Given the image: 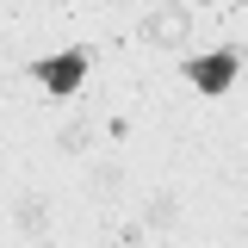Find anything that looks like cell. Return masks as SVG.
<instances>
[{"mask_svg":"<svg viewBox=\"0 0 248 248\" xmlns=\"http://www.w3.org/2000/svg\"><path fill=\"white\" fill-rule=\"evenodd\" d=\"M236 68H242V56H236V50H211V56H192L180 75H186L199 93H223L230 81H236Z\"/></svg>","mask_w":248,"mask_h":248,"instance_id":"1","label":"cell"},{"mask_svg":"<svg viewBox=\"0 0 248 248\" xmlns=\"http://www.w3.org/2000/svg\"><path fill=\"white\" fill-rule=\"evenodd\" d=\"M31 75L44 81V93H75L81 81H87V56H81V50H62V56L31 62Z\"/></svg>","mask_w":248,"mask_h":248,"instance_id":"2","label":"cell"},{"mask_svg":"<svg viewBox=\"0 0 248 248\" xmlns=\"http://www.w3.org/2000/svg\"><path fill=\"white\" fill-rule=\"evenodd\" d=\"M186 31H192V6L186 0H168V6H155L143 19V37L149 44H186Z\"/></svg>","mask_w":248,"mask_h":248,"instance_id":"3","label":"cell"},{"mask_svg":"<svg viewBox=\"0 0 248 248\" xmlns=\"http://www.w3.org/2000/svg\"><path fill=\"white\" fill-rule=\"evenodd\" d=\"M118 186H124V168H118V161H99V168L87 174V192H93V199H118Z\"/></svg>","mask_w":248,"mask_h":248,"instance_id":"4","label":"cell"},{"mask_svg":"<svg viewBox=\"0 0 248 248\" xmlns=\"http://www.w3.org/2000/svg\"><path fill=\"white\" fill-rule=\"evenodd\" d=\"M19 230H25V236H44V230H50V205H44V199H37V192H31V199H19Z\"/></svg>","mask_w":248,"mask_h":248,"instance_id":"5","label":"cell"},{"mask_svg":"<svg viewBox=\"0 0 248 248\" xmlns=\"http://www.w3.org/2000/svg\"><path fill=\"white\" fill-rule=\"evenodd\" d=\"M174 217H180V199H174V192H155L149 199V230H168Z\"/></svg>","mask_w":248,"mask_h":248,"instance_id":"6","label":"cell"},{"mask_svg":"<svg viewBox=\"0 0 248 248\" xmlns=\"http://www.w3.org/2000/svg\"><path fill=\"white\" fill-rule=\"evenodd\" d=\"M87 137H93V130H87L81 118H75V124H62V130H56V143H62V149H87Z\"/></svg>","mask_w":248,"mask_h":248,"instance_id":"7","label":"cell"},{"mask_svg":"<svg viewBox=\"0 0 248 248\" xmlns=\"http://www.w3.org/2000/svg\"><path fill=\"white\" fill-rule=\"evenodd\" d=\"M186 6H211V0H186Z\"/></svg>","mask_w":248,"mask_h":248,"instance_id":"8","label":"cell"},{"mask_svg":"<svg viewBox=\"0 0 248 248\" xmlns=\"http://www.w3.org/2000/svg\"><path fill=\"white\" fill-rule=\"evenodd\" d=\"M230 6H236V13H242V6H248V0H230Z\"/></svg>","mask_w":248,"mask_h":248,"instance_id":"9","label":"cell"}]
</instances>
